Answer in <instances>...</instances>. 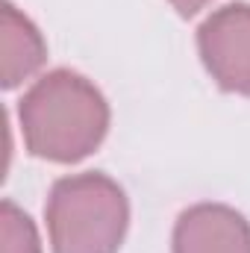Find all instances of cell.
Instances as JSON below:
<instances>
[{
    "mask_svg": "<svg viewBox=\"0 0 250 253\" xmlns=\"http://www.w3.org/2000/svg\"><path fill=\"white\" fill-rule=\"evenodd\" d=\"M53 253H118L129 227V200L103 171L68 174L44 203Z\"/></svg>",
    "mask_w": 250,
    "mask_h": 253,
    "instance_id": "7a4b0ae2",
    "label": "cell"
},
{
    "mask_svg": "<svg viewBox=\"0 0 250 253\" xmlns=\"http://www.w3.org/2000/svg\"><path fill=\"white\" fill-rule=\"evenodd\" d=\"M174 253H250L248 218L227 203H194L174 224Z\"/></svg>",
    "mask_w": 250,
    "mask_h": 253,
    "instance_id": "277c9868",
    "label": "cell"
},
{
    "mask_svg": "<svg viewBox=\"0 0 250 253\" xmlns=\"http://www.w3.org/2000/svg\"><path fill=\"white\" fill-rule=\"evenodd\" d=\"M197 53L218 88L250 97V3H227L197 27Z\"/></svg>",
    "mask_w": 250,
    "mask_h": 253,
    "instance_id": "3957f363",
    "label": "cell"
},
{
    "mask_svg": "<svg viewBox=\"0 0 250 253\" xmlns=\"http://www.w3.org/2000/svg\"><path fill=\"white\" fill-rule=\"evenodd\" d=\"M0 80L6 91L18 88L47 62V42L42 30L9 0L0 6Z\"/></svg>",
    "mask_w": 250,
    "mask_h": 253,
    "instance_id": "5b68a950",
    "label": "cell"
},
{
    "mask_svg": "<svg viewBox=\"0 0 250 253\" xmlns=\"http://www.w3.org/2000/svg\"><path fill=\"white\" fill-rule=\"evenodd\" d=\"M174 9H177V15H183V18H191V15H197L200 9H206L212 0H168Z\"/></svg>",
    "mask_w": 250,
    "mask_h": 253,
    "instance_id": "52a82bcc",
    "label": "cell"
},
{
    "mask_svg": "<svg viewBox=\"0 0 250 253\" xmlns=\"http://www.w3.org/2000/svg\"><path fill=\"white\" fill-rule=\"evenodd\" d=\"M0 253H42L33 218L12 200L0 203Z\"/></svg>",
    "mask_w": 250,
    "mask_h": 253,
    "instance_id": "8992f818",
    "label": "cell"
},
{
    "mask_svg": "<svg viewBox=\"0 0 250 253\" xmlns=\"http://www.w3.org/2000/svg\"><path fill=\"white\" fill-rule=\"evenodd\" d=\"M109 103L83 74L56 68L42 74L18 100V124L30 156L74 165L91 156L109 132Z\"/></svg>",
    "mask_w": 250,
    "mask_h": 253,
    "instance_id": "6da1fadb",
    "label": "cell"
}]
</instances>
